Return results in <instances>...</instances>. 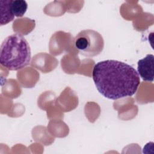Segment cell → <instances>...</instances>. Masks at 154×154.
<instances>
[{
  "instance_id": "obj_1",
  "label": "cell",
  "mask_w": 154,
  "mask_h": 154,
  "mask_svg": "<svg viewBox=\"0 0 154 154\" xmlns=\"http://www.w3.org/2000/svg\"><path fill=\"white\" fill-rule=\"evenodd\" d=\"M92 77L98 91L111 100L133 96L140 84V76L132 66L114 60L97 63Z\"/></svg>"
},
{
  "instance_id": "obj_2",
  "label": "cell",
  "mask_w": 154,
  "mask_h": 154,
  "mask_svg": "<svg viewBox=\"0 0 154 154\" xmlns=\"http://www.w3.org/2000/svg\"><path fill=\"white\" fill-rule=\"evenodd\" d=\"M31 52L27 40L19 34H13L2 42L0 48L1 64L10 70H18L28 66Z\"/></svg>"
},
{
  "instance_id": "obj_3",
  "label": "cell",
  "mask_w": 154,
  "mask_h": 154,
  "mask_svg": "<svg viewBox=\"0 0 154 154\" xmlns=\"http://www.w3.org/2000/svg\"><path fill=\"white\" fill-rule=\"evenodd\" d=\"M74 46L82 55L93 57L103 49L104 40L102 35L93 29L81 31L74 38Z\"/></svg>"
},
{
  "instance_id": "obj_4",
  "label": "cell",
  "mask_w": 154,
  "mask_h": 154,
  "mask_svg": "<svg viewBox=\"0 0 154 154\" xmlns=\"http://www.w3.org/2000/svg\"><path fill=\"white\" fill-rule=\"evenodd\" d=\"M1 25H6L14 19V16L22 17L26 11L28 5L23 0H1Z\"/></svg>"
},
{
  "instance_id": "obj_5",
  "label": "cell",
  "mask_w": 154,
  "mask_h": 154,
  "mask_svg": "<svg viewBox=\"0 0 154 154\" xmlns=\"http://www.w3.org/2000/svg\"><path fill=\"white\" fill-rule=\"evenodd\" d=\"M153 69L154 56L153 54H147L137 63V72L144 81H153Z\"/></svg>"
}]
</instances>
